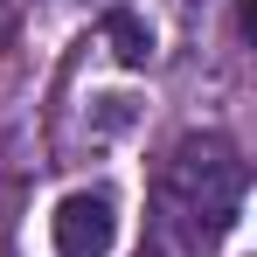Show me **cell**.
<instances>
[{
	"label": "cell",
	"mask_w": 257,
	"mask_h": 257,
	"mask_svg": "<svg viewBox=\"0 0 257 257\" xmlns=\"http://www.w3.org/2000/svg\"><path fill=\"white\" fill-rule=\"evenodd\" d=\"M174 195L195 215H209V229H229L243 209V160L222 139H181L174 153Z\"/></svg>",
	"instance_id": "cell-1"
},
{
	"label": "cell",
	"mask_w": 257,
	"mask_h": 257,
	"mask_svg": "<svg viewBox=\"0 0 257 257\" xmlns=\"http://www.w3.org/2000/svg\"><path fill=\"white\" fill-rule=\"evenodd\" d=\"M49 243L56 257H111L118 243V195L111 188H70L49 215Z\"/></svg>",
	"instance_id": "cell-2"
},
{
	"label": "cell",
	"mask_w": 257,
	"mask_h": 257,
	"mask_svg": "<svg viewBox=\"0 0 257 257\" xmlns=\"http://www.w3.org/2000/svg\"><path fill=\"white\" fill-rule=\"evenodd\" d=\"M104 35H111V42H118V63H132V70H139V63H146V56H153V35H146V28H139V21H132L125 7H111V14H104Z\"/></svg>",
	"instance_id": "cell-3"
}]
</instances>
